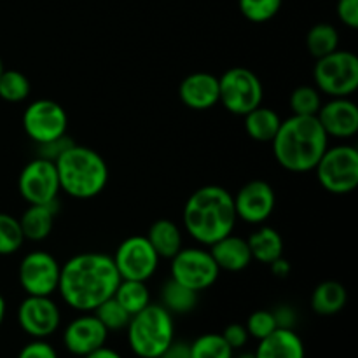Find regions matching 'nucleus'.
Returning <instances> with one entry per match:
<instances>
[{
	"mask_svg": "<svg viewBox=\"0 0 358 358\" xmlns=\"http://www.w3.org/2000/svg\"><path fill=\"white\" fill-rule=\"evenodd\" d=\"M62 264L45 250H31L21 259L17 280L27 296H52L58 292Z\"/></svg>",
	"mask_w": 358,
	"mask_h": 358,
	"instance_id": "obj_12",
	"label": "nucleus"
},
{
	"mask_svg": "<svg viewBox=\"0 0 358 358\" xmlns=\"http://www.w3.org/2000/svg\"><path fill=\"white\" fill-rule=\"evenodd\" d=\"M283 0H238L240 13L252 23H266L278 14Z\"/></svg>",
	"mask_w": 358,
	"mask_h": 358,
	"instance_id": "obj_34",
	"label": "nucleus"
},
{
	"mask_svg": "<svg viewBox=\"0 0 358 358\" xmlns=\"http://www.w3.org/2000/svg\"><path fill=\"white\" fill-rule=\"evenodd\" d=\"M273 154L280 166L292 173L313 171L329 147V136L317 115H290L282 119L273 138Z\"/></svg>",
	"mask_w": 358,
	"mask_h": 358,
	"instance_id": "obj_3",
	"label": "nucleus"
},
{
	"mask_svg": "<svg viewBox=\"0 0 358 358\" xmlns=\"http://www.w3.org/2000/svg\"><path fill=\"white\" fill-rule=\"evenodd\" d=\"M233 358H255V353L254 352H241L238 357H233Z\"/></svg>",
	"mask_w": 358,
	"mask_h": 358,
	"instance_id": "obj_45",
	"label": "nucleus"
},
{
	"mask_svg": "<svg viewBox=\"0 0 358 358\" xmlns=\"http://www.w3.org/2000/svg\"><path fill=\"white\" fill-rule=\"evenodd\" d=\"M191 358H233L234 350L224 341L222 334H201L189 345Z\"/></svg>",
	"mask_w": 358,
	"mask_h": 358,
	"instance_id": "obj_29",
	"label": "nucleus"
},
{
	"mask_svg": "<svg viewBox=\"0 0 358 358\" xmlns=\"http://www.w3.org/2000/svg\"><path fill=\"white\" fill-rule=\"evenodd\" d=\"M255 358H306V348L294 329H275L261 339L255 348Z\"/></svg>",
	"mask_w": 358,
	"mask_h": 358,
	"instance_id": "obj_20",
	"label": "nucleus"
},
{
	"mask_svg": "<svg viewBox=\"0 0 358 358\" xmlns=\"http://www.w3.org/2000/svg\"><path fill=\"white\" fill-rule=\"evenodd\" d=\"M210 254L220 271L240 273L252 264V254L247 238L236 236L233 233L210 245Z\"/></svg>",
	"mask_w": 358,
	"mask_h": 358,
	"instance_id": "obj_19",
	"label": "nucleus"
},
{
	"mask_svg": "<svg viewBox=\"0 0 358 358\" xmlns=\"http://www.w3.org/2000/svg\"><path fill=\"white\" fill-rule=\"evenodd\" d=\"M245 327H247V332L250 338L261 341V339H264L266 336L271 334L275 329H278V325H276L273 311L257 310L247 318V325H245Z\"/></svg>",
	"mask_w": 358,
	"mask_h": 358,
	"instance_id": "obj_35",
	"label": "nucleus"
},
{
	"mask_svg": "<svg viewBox=\"0 0 358 358\" xmlns=\"http://www.w3.org/2000/svg\"><path fill=\"white\" fill-rule=\"evenodd\" d=\"M16 320L31 339H48L62 325V311L51 296H27L17 306Z\"/></svg>",
	"mask_w": 358,
	"mask_h": 358,
	"instance_id": "obj_14",
	"label": "nucleus"
},
{
	"mask_svg": "<svg viewBox=\"0 0 358 358\" xmlns=\"http://www.w3.org/2000/svg\"><path fill=\"white\" fill-rule=\"evenodd\" d=\"M108 331L94 313H83L69 322L63 331V346L73 357L84 358L94 350L105 346Z\"/></svg>",
	"mask_w": 358,
	"mask_h": 358,
	"instance_id": "obj_16",
	"label": "nucleus"
},
{
	"mask_svg": "<svg viewBox=\"0 0 358 358\" xmlns=\"http://www.w3.org/2000/svg\"><path fill=\"white\" fill-rule=\"evenodd\" d=\"M112 297L131 317L152 303L150 301V290L147 287V282H140V280H121Z\"/></svg>",
	"mask_w": 358,
	"mask_h": 358,
	"instance_id": "obj_27",
	"label": "nucleus"
},
{
	"mask_svg": "<svg viewBox=\"0 0 358 358\" xmlns=\"http://www.w3.org/2000/svg\"><path fill=\"white\" fill-rule=\"evenodd\" d=\"M17 191L28 205H45L59 194V178L52 161L35 156L28 161L17 177Z\"/></svg>",
	"mask_w": 358,
	"mask_h": 358,
	"instance_id": "obj_13",
	"label": "nucleus"
},
{
	"mask_svg": "<svg viewBox=\"0 0 358 358\" xmlns=\"http://www.w3.org/2000/svg\"><path fill=\"white\" fill-rule=\"evenodd\" d=\"M159 304L171 315H187L198 306V292L187 289L182 283L175 282L173 278L166 280L161 287Z\"/></svg>",
	"mask_w": 358,
	"mask_h": 358,
	"instance_id": "obj_26",
	"label": "nucleus"
},
{
	"mask_svg": "<svg viewBox=\"0 0 358 358\" xmlns=\"http://www.w3.org/2000/svg\"><path fill=\"white\" fill-rule=\"evenodd\" d=\"M84 358H124V357H122L119 352H115V350L108 348V346H101V348L94 350V352H91L90 355H86Z\"/></svg>",
	"mask_w": 358,
	"mask_h": 358,
	"instance_id": "obj_43",
	"label": "nucleus"
},
{
	"mask_svg": "<svg viewBox=\"0 0 358 358\" xmlns=\"http://www.w3.org/2000/svg\"><path fill=\"white\" fill-rule=\"evenodd\" d=\"M219 275V266L203 247H182L170 259V278L198 294L210 289Z\"/></svg>",
	"mask_w": 358,
	"mask_h": 358,
	"instance_id": "obj_9",
	"label": "nucleus"
},
{
	"mask_svg": "<svg viewBox=\"0 0 358 358\" xmlns=\"http://www.w3.org/2000/svg\"><path fill=\"white\" fill-rule=\"evenodd\" d=\"M294 115H317L322 107V93L315 86H299L290 94Z\"/></svg>",
	"mask_w": 358,
	"mask_h": 358,
	"instance_id": "obj_33",
	"label": "nucleus"
},
{
	"mask_svg": "<svg viewBox=\"0 0 358 358\" xmlns=\"http://www.w3.org/2000/svg\"><path fill=\"white\" fill-rule=\"evenodd\" d=\"M243 117L247 135L252 140L261 143L273 142V138L278 133L280 124H282V117H280L278 112H275L269 107H264V105H259L254 110L245 114Z\"/></svg>",
	"mask_w": 358,
	"mask_h": 358,
	"instance_id": "obj_25",
	"label": "nucleus"
},
{
	"mask_svg": "<svg viewBox=\"0 0 358 358\" xmlns=\"http://www.w3.org/2000/svg\"><path fill=\"white\" fill-rule=\"evenodd\" d=\"M6 311H7L6 299H3L2 292H0V325H2V324H3V320H6Z\"/></svg>",
	"mask_w": 358,
	"mask_h": 358,
	"instance_id": "obj_44",
	"label": "nucleus"
},
{
	"mask_svg": "<svg viewBox=\"0 0 358 358\" xmlns=\"http://www.w3.org/2000/svg\"><path fill=\"white\" fill-rule=\"evenodd\" d=\"M30 80L20 70L3 69L0 76V98L9 103H20L30 96Z\"/></svg>",
	"mask_w": 358,
	"mask_h": 358,
	"instance_id": "obj_30",
	"label": "nucleus"
},
{
	"mask_svg": "<svg viewBox=\"0 0 358 358\" xmlns=\"http://www.w3.org/2000/svg\"><path fill=\"white\" fill-rule=\"evenodd\" d=\"M145 236L154 250L157 252V255L161 259H168V261L184 247V234H182L180 226L171 219L154 220Z\"/></svg>",
	"mask_w": 358,
	"mask_h": 358,
	"instance_id": "obj_22",
	"label": "nucleus"
},
{
	"mask_svg": "<svg viewBox=\"0 0 358 358\" xmlns=\"http://www.w3.org/2000/svg\"><path fill=\"white\" fill-rule=\"evenodd\" d=\"M21 122H23L27 136L35 145L59 138L66 135V129H69L66 110L58 101L49 100V98H38L28 103Z\"/></svg>",
	"mask_w": 358,
	"mask_h": 358,
	"instance_id": "obj_11",
	"label": "nucleus"
},
{
	"mask_svg": "<svg viewBox=\"0 0 358 358\" xmlns=\"http://www.w3.org/2000/svg\"><path fill=\"white\" fill-rule=\"evenodd\" d=\"M236 222L233 194L220 185H203L196 189L182 210L185 233L203 247H210L233 233Z\"/></svg>",
	"mask_w": 358,
	"mask_h": 358,
	"instance_id": "obj_2",
	"label": "nucleus"
},
{
	"mask_svg": "<svg viewBox=\"0 0 358 358\" xmlns=\"http://www.w3.org/2000/svg\"><path fill=\"white\" fill-rule=\"evenodd\" d=\"M128 346L138 358H159L175 341V318L159 303L135 313L126 327Z\"/></svg>",
	"mask_w": 358,
	"mask_h": 358,
	"instance_id": "obj_5",
	"label": "nucleus"
},
{
	"mask_svg": "<svg viewBox=\"0 0 358 358\" xmlns=\"http://www.w3.org/2000/svg\"><path fill=\"white\" fill-rule=\"evenodd\" d=\"M317 119L329 138L348 140L358 133V107L350 96L331 98L322 103Z\"/></svg>",
	"mask_w": 358,
	"mask_h": 358,
	"instance_id": "obj_17",
	"label": "nucleus"
},
{
	"mask_svg": "<svg viewBox=\"0 0 358 358\" xmlns=\"http://www.w3.org/2000/svg\"><path fill=\"white\" fill-rule=\"evenodd\" d=\"M185 107L192 110H208L219 103V77L210 72L189 73L178 87Z\"/></svg>",
	"mask_w": 358,
	"mask_h": 358,
	"instance_id": "obj_18",
	"label": "nucleus"
},
{
	"mask_svg": "<svg viewBox=\"0 0 358 358\" xmlns=\"http://www.w3.org/2000/svg\"><path fill=\"white\" fill-rule=\"evenodd\" d=\"M222 338L233 350H243L245 346H247L250 336H248L247 327H245V325L229 324L226 329H224Z\"/></svg>",
	"mask_w": 358,
	"mask_h": 358,
	"instance_id": "obj_38",
	"label": "nucleus"
},
{
	"mask_svg": "<svg viewBox=\"0 0 358 358\" xmlns=\"http://www.w3.org/2000/svg\"><path fill=\"white\" fill-rule=\"evenodd\" d=\"M24 236L20 220L9 213L0 212V255H13L23 247Z\"/></svg>",
	"mask_w": 358,
	"mask_h": 358,
	"instance_id": "obj_31",
	"label": "nucleus"
},
{
	"mask_svg": "<svg viewBox=\"0 0 358 358\" xmlns=\"http://www.w3.org/2000/svg\"><path fill=\"white\" fill-rule=\"evenodd\" d=\"M94 317L103 324V327L108 332H117V331H126L129 320H131V315L114 299H107L105 303H101L96 310L93 311Z\"/></svg>",
	"mask_w": 358,
	"mask_h": 358,
	"instance_id": "obj_32",
	"label": "nucleus"
},
{
	"mask_svg": "<svg viewBox=\"0 0 358 358\" xmlns=\"http://www.w3.org/2000/svg\"><path fill=\"white\" fill-rule=\"evenodd\" d=\"M159 358H191L189 345L182 341H173Z\"/></svg>",
	"mask_w": 358,
	"mask_h": 358,
	"instance_id": "obj_41",
	"label": "nucleus"
},
{
	"mask_svg": "<svg viewBox=\"0 0 358 358\" xmlns=\"http://www.w3.org/2000/svg\"><path fill=\"white\" fill-rule=\"evenodd\" d=\"M315 87L331 98L352 96L358 90V58L355 52L336 49L317 59L313 70Z\"/></svg>",
	"mask_w": 358,
	"mask_h": 358,
	"instance_id": "obj_7",
	"label": "nucleus"
},
{
	"mask_svg": "<svg viewBox=\"0 0 358 358\" xmlns=\"http://www.w3.org/2000/svg\"><path fill=\"white\" fill-rule=\"evenodd\" d=\"M306 48L315 59L324 58L339 49V34L334 24L317 23L306 35Z\"/></svg>",
	"mask_w": 358,
	"mask_h": 358,
	"instance_id": "obj_28",
	"label": "nucleus"
},
{
	"mask_svg": "<svg viewBox=\"0 0 358 358\" xmlns=\"http://www.w3.org/2000/svg\"><path fill=\"white\" fill-rule=\"evenodd\" d=\"M238 220L261 226L273 215L276 206V194L271 184L266 180H250L233 196Z\"/></svg>",
	"mask_w": 358,
	"mask_h": 358,
	"instance_id": "obj_15",
	"label": "nucleus"
},
{
	"mask_svg": "<svg viewBox=\"0 0 358 358\" xmlns=\"http://www.w3.org/2000/svg\"><path fill=\"white\" fill-rule=\"evenodd\" d=\"M3 69H6V66H3V62H2V58H0V76H2Z\"/></svg>",
	"mask_w": 358,
	"mask_h": 358,
	"instance_id": "obj_46",
	"label": "nucleus"
},
{
	"mask_svg": "<svg viewBox=\"0 0 358 358\" xmlns=\"http://www.w3.org/2000/svg\"><path fill=\"white\" fill-rule=\"evenodd\" d=\"M121 276L112 255L101 252H83L62 266L58 294L63 303L79 313H93L101 303L110 299Z\"/></svg>",
	"mask_w": 358,
	"mask_h": 358,
	"instance_id": "obj_1",
	"label": "nucleus"
},
{
	"mask_svg": "<svg viewBox=\"0 0 358 358\" xmlns=\"http://www.w3.org/2000/svg\"><path fill=\"white\" fill-rule=\"evenodd\" d=\"M59 189L76 199L96 198L108 184V164L100 152L86 145L65 150L56 159Z\"/></svg>",
	"mask_w": 358,
	"mask_h": 358,
	"instance_id": "obj_4",
	"label": "nucleus"
},
{
	"mask_svg": "<svg viewBox=\"0 0 358 358\" xmlns=\"http://www.w3.org/2000/svg\"><path fill=\"white\" fill-rule=\"evenodd\" d=\"M112 259L121 280H140V282H149L156 275L161 261L145 234H133L122 240L115 248Z\"/></svg>",
	"mask_w": 358,
	"mask_h": 358,
	"instance_id": "obj_10",
	"label": "nucleus"
},
{
	"mask_svg": "<svg viewBox=\"0 0 358 358\" xmlns=\"http://www.w3.org/2000/svg\"><path fill=\"white\" fill-rule=\"evenodd\" d=\"M346 303H348V290L336 280H325L318 283L310 297L311 310L320 317L338 315L339 311L345 310Z\"/></svg>",
	"mask_w": 358,
	"mask_h": 358,
	"instance_id": "obj_23",
	"label": "nucleus"
},
{
	"mask_svg": "<svg viewBox=\"0 0 358 358\" xmlns=\"http://www.w3.org/2000/svg\"><path fill=\"white\" fill-rule=\"evenodd\" d=\"M264 86L257 73L245 66H233L219 77V103L234 115H245L262 105Z\"/></svg>",
	"mask_w": 358,
	"mask_h": 358,
	"instance_id": "obj_8",
	"label": "nucleus"
},
{
	"mask_svg": "<svg viewBox=\"0 0 358 358\" xmlns=\"http://www.w3.org/2000/svg\"><path fill=\"white\" fill-rule=\"evenodd\" d=\"M248 248H250L252 261H257L261 264L269 266L273 261L283 255V238L273 227L261 226L247 238Z\"/></svg>",
	"mask_w": 358,
	"mask_h": 358,
	"instance_id": "obj_24",
	"label": "nucleus"
},
{
	"mask_svg": "<svg viewBox=\"0 0 358 358\" xmlns=\"http://www.w3.org/2000/svg\"><path fill=\"white\" fill-rule=\"evenodd\" d=\"M273 315H275L276 325L280 329H294L297 324V313L292 306L289 304H282V306L275 308L273 310Z\"/></svg>",
	"mask_w": 358,
	"mask_h": 358,
	"instance_id": "obj_40",
	"label": "nucleus"
},
{
	"mask_svg": "<svg viewBox=\"0 0 358 358\" xmlns=\"http://www.w3.org/2000/svg\"><path fill=\"white\" fill-rule=\"evenodd\" d=\"M73 143L76 142H73L69 135H63L59 136V138L49 140V142L44 143H37V157L56 163V159H58L69 147H72Z\"/></svg>",
	"mask_w": 358,
	"mask_h": 358,
	"instance_id": "obj_36",
	"label": "nucleus"
},
{
	"mask_svg": "<svg viewBox=\"0 0 358 358\" xmlns=\"http://www.w3.org/2000/svg\"><path fill=\"white\" fill-rule=\"evenodd\" d=\"M58 210V199L45 203V205H28V208L17 219L24 240L37 241L38 243V241H44L45 238H49V234L52 233V227H55Z\"/></svg>",
	"mask_w": 358,
	"mask_h": 358,
	"instance_id": "obj_21",
	"label": "nucleus"
},
{
	"mask_svg": "<svg viewBox=\"0 0 358 358\" xmlns=\"http://www.w3.org/2000/svg\"><path fill=\"white\" fill-rule=\"evenodd\" d=\"M318 184L336 196L350 194L358 185V150L350 143L325 149L315 166Z\"/></svg>",
	"mask_w": 358,
	"mask_h": 358,
	"instance_id": "obj_6",
	"label": "nucleus"
},
{
	"mask_svg": "<svg viewBox=\"0 0 358 358\" xmlns=\"http://www.w3.org/2000/svg\"><path fill=\"white\" fill-rule=\"evenodd\" d=\"M338 17L343 24L355 30L358 28V0H338Z\"/></svg>",
	"mask_w": 358,
	"mask_h": 358,
	"instance_id": "obj_39",
	"label": "nucleus"
},
{
	"mask_svg": "<svg viewBox=\"0 0 358 358\" xmlns=\"http://www.w3.org/2000/svg\"><path fill=\"white\" fill-rule=\"evenodd\" d=\"M269 269H271L273 276H276V278H287L290 275V262L280 257L269 264Z\"/></svg>",
	"mask_w": 358,
	"mask_h": 358,
	"instance_id": "obj_42",
	"label": "nucleus"
},
{
	"mask_svg": "<svg viewBox=\"0 0 358 358\" xmlns=\"http://www.w3.org/2000/svg\"><path fill=\"white\" fill-rule=\"evenodd\" d=\"M17 358H58V352L45 339H31L20 350Z\"/></svg>",
	"mask_w": 358,
	"mask_h": 358,
	"instance_id": "obj_37",
	"label": "nucleus"
}]
</instances>
